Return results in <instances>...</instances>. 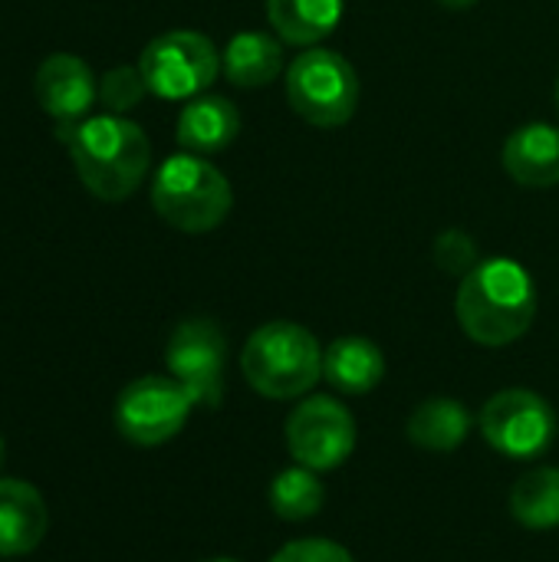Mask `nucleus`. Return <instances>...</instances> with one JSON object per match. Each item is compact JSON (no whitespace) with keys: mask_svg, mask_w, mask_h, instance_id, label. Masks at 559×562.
I'll return each mask as SVG.
<instances>
[{"mask_svg":"<svg viewBox=\"0 0 559 562\" xmlns=\"http://www.w3.org/2000/svg\"><path fill=\"white\" fill-rule=\"evenodd\" d=\"M59 138L69 145L72 168L86 191L102 201H125L148 175L152 142L125 115H89L59 128Z\"/></svg>","mask_w":559,"mask_h":562,"instance_id":"obj_1","label":"nucleus"},{"mask_svg":"<svg viewBox=\"0 0 559 562\" xmlns=\"http://www.w3.org/2000/svg\"><path fill=\"white\" fill-rule=\"evenodd\" d=\"M458 323L481 346L517 342L537 316L534 277L511 257L481 260L458 286Z\"/></svg>","mask_w":559,"mask_h":562,"instance_id":"obj_2","label":"nucleus"},{"mask_svg":"<svg viewBox=\"0 0 559 562\" xmlns=\"http://www.w3.org/2000/svg\"><path fill=\"white\" fill-rule=\"evenodd\" d=\"M152 204L165 224L185 234H208L221 227L234 207V191L221 168L204 155L178 151L161 161L152 181Z\"/></svg>","mask_w":559,"mask_h":562,"instance_id":"obj_3","label":"nucleus"},{"mask_svg":"<svg viewBox=\"0 0 559 562\" xmlns=\"http://www.w3.org/2000/svg\"><path fill=\"white\" fill-rule=\"evenodd\" d=\"M241 372L250 389L267 398H297L320 382L323 349L316 336L297 323H267L247 339Z\"/></svg>","mask_w":559,"mask_h":562,"instance_id":"obj_4","label":"nucleus"},{"mask_svg":"<svg viewBox=\"0 0 559 562\" xmlns=\"http://www.w3.org/2000/svg\"><path fill=\"white\" fill-rule=\"evenodd\" d=\"M287 99L303 122L316 128H339L356 115L359 76L346 56L310 46L287 69Z\"/></svg>","mask_w":559,"mask_h":562,"instance_id":"obj_5","label":"nucleus"},{"mask_svg":"<svg viewBox=\"0 0 559 562\" xmlns=\"http://www.w3.org/2000/svg\"><path fill=\"white\" fill-rule=\"evenodd\" d=\"M138 69L152 95L175 102L198 99L221 72V53L198 30H171L142 49Z\"/></svg>","mask_w":559,"mask_h":562,"instance_id":"obj_6","label":"nucleus"},{"mask_svg":"<svg viewBox=\"0 0 559 562\" xmlns=\"http://www.w3.org/2000/svg\"><path fill=\"white\" fill-rule=\"evenodd\" d=\"M194 398L178 379L145 375L122 389L115 402V428L138 448H158L185 428Z\"/></svg>","mask_w":559,"mask_h":562,"instance_id":"obj_7","label":"nucleus"},{"mask_svg":"<svg viewBox=\"0 0 559 562\" xmlns=\"http://www.w3.org/2000/svg\"><path fill=\"white\" fill-rule=\"evenodd\" d=\"M484 441L517 461L540 458L557 438V415L547 398L527 389L497 392L481 412Z\"/></svg>","mask_w":559,"mask_h":562,"instance_id":"obj_8","label":"nucleus"},{"mask_svg":"<svg viewBox=\"0 0 559 562\" xmlns=\"http://www.w3.org/2000/svg\"><path fill=\"white\" fill-rule=\"evenodd\" d=\"M165 362L171 379H178L194 405L217 408L224 398V362H227V339L217 323L211 319H188L181 323L165 349Z\"/></svg>","mask_w":559,"mask_h":562,"instance_id":"obj_9","label":"nucleus"},{"mask_svg":"<svg viewBox=\"0 0 559 562\" xmlns=\"http://www.w3.org/2000/svg\"><path fill=\"white\" fill-rule=\"evenodd\" d=\"M287 448L293 461H300L303 468L333 471L356 448V422L329 395L306 398L287 418Z\"/></svg>","mask_w":559,"mask_h":562,"instance_id":"obj_10","label":"nucleus"},{"mask_svg":"<svg viewBox=\"0 0 559 562\" xmlns=\"http://www.w3.org/2000/svg\"><path fill=\"white\" fill-rule=\"evenodd\" d=\"M33 92H36L40 109L49 119H56L59 128H66V125L89 119V109L99 99V82L79 56L53 53L40 63Z\"/></svg>","mask_w":559,"mask_h":562,"instance_id":"obj_11","label":"nucleus"},{"mask_svg":"<svg viewBox=\"0 0 559 562\" xmlns=\"http://www.w3.org/2000/svg\"><path fill=\"white\" fill-rule=\"evenodd\" d=\"M49 527L43 494L26 481H0V557L33 553Z\"/></svg>","mask_w":559,"mask_h":562,"instance_id":"obj_12","label":"nucleus"},{"mask_svg":"<svg viewBox=\"0 0 559 562\" xmlns=\"http://www.w3.org/2000/svg\"><path fill=\"white\" fill-rule=\"evenodd\" d=\"M504 171L524 188H557L559 184V128L547 122L521 125L507 135L501 151Z\"/></svg>","mask_w":559,"mask_h":562,"instance_id":"obj_13","label":"nucleus"},{"mask_svg":"<svg viewBox=\"0 0 559 562\" xmlns=\"http://www.w3.org/2000/svg\"><path fill=\"white\" fill-rule=\"evenodd\" d=\"M241 135V112L224 95H198L178 115V145L194 155L224 151Z\"/></svg>","mask_w":559,"mask_h":562,"instance_id":"obj_14","label":"nucleus"},{"mask_svg":"<svg viewBox=\"0 0 559 562\" xmlns=\"http://www.w3.org/2000/svg\"><path fill=\"white\" fill-rule=\"evenodd\" d=\"M264 7L280 40L306 49L326 40L346 13V0H264Z\"/></svg>","mask_w":559,"mask_h":562,"instance_id":"obj_15","label":"nucleus"},{"mask_svg":"<svg viewBox=\"0 0 559 562\" xmlns=\"http://www.w3.org/2000/svg\"><path fill=\"white\" fill-rule=\"evenodd\" d=\"M323 375L336 392L346 395H366L372 392L385 375V359L372 339L362 336H343L323 352Z\"/></svg>","mask_w":559,"mask_h":562,"instance_id":"obj_16","label":"nucleus"},{"mask_svg":"<svg viewBox=\"0 0 559 562\" xmlns=\"http://www.w3.org/2000/svg\"><path fill=\"white\" fill-rule=\"evenodd\" d=\"M224 76L241 89H260L283 72V46L280 40L247 30L231 36L227 49L221 53Z\"/></svg>","mask_w":559,"mask_h":562,"instance_id":"obj_17","label":"nucleus"},{"mask_svg":"<svg viewBox=\"0 0 559 562\" xmlns=\"http://www.w3.org/2000/svg\"><path fill=\"white\" fill-rule=\"evenodd\" d=\"M471 412L455 398H432L418 405L409 418L412 445L425 451H455L471 435Z\"/></svg>","mask_w":559,"mask_h":562,"instance_id":"obj_18","label":"nucleus"},{"mask_svg":"<svg viewBox=\"0 0 559 562\" xmlns=\"http://www.w3.org/2000/svg\"><path fill=\"white\" fill-rule=\"evenodd\" d=\"M511 514L527 530L559 527V468H534L511 491Z\"/></svg>","mask_w":559,"mask_h":562,"instance_id":"obj_19","label":"nucleus"},{"mask_svg":"<svg viewBox=\"0 0 559 562\" xmlns=\"http://www.w3.org/2000/svg\"><path fill=\"white\" fill-rule=\"evenodd\" d=\"M270 507L280 520H310L323 507V484L310 468H290L270 484Z\"/></svg>","mask_w":559,"mask_h":562,"instance_id":"obj_20","label":"nucleus"},{"mask_svg":"<svg viewBox=\"0 0 559 562\" xmlns=\"http://www.w3.org/2000/svg\"><path fill=\"white\" fill-rule=\"evenodd\" d=\"M145 95H148V82L138 66H115L99 79V102L115 115L135 109Z\"/></svg>","mask_w":559,"mask_h":562,"instance_id":"obj_21","label":"nucleus"},{"mask_svg":"<svg viewBox=\"0 0 559 562\" xmlns=\"http://www.w3.org/2000/svg\"><path fill=\"white\" fill-rule=\"evenodd\" d=\"M435 263H438V270H445L451 277H468L481 263L478 244L465 231H445L435 240Z\"/></svg>","mask_w":559,"mask_h":562,"instance_id":"obj_22","label":"nucleus"},{"mask_svg":"<svg viewBox=\"0 0 559 562\" xmlns=\"http://www.w3.org/2000/svg\"><path fill=\"white\" fill-rule=\"evenodd\" d=\"M270 562H356L339 543L329 540H297L287 543Z\"/></svg>","mask_w":559,"mask_h":562,"instance_id":"obj_23","label":"nucleus"},{"mask_svg":"<svg viewBox=\"0 0 559 562\" xmlns=\"http://www.w3.org/2000/svg\"><path fill=\"white\" fill-rule=\"evenodd\" d=\"M441 7H448V10H468V7H474L478 0H438Z\"/></svg>","mask_w":559,"mask_h":562,"instance_id":"obj_24","label":"nucleus"},{"mask_svg":"<svg viewBox=\"0 0 559 562\" xmlns=\"http://www.w3.org/2000/svg\"><path fill=\"white\" fill-rule=\"evenodd\" d=\"M3 461H7V445H3V438H0V468H3Z\"/></svg>","mask_w":559,"mask_h":562,"instance_id":"obj_25","label":"nucleus"},{"mask_svg":"<svg viewBox=\"0 0 559 562\" xmlns=\"http://www.w3.org/2000/svg\"><path fill=\"white\" fill-rule=\"evenodd\" d=\"M204 562H234V560H204Z\"/></svg>","mask_w":559,"mask_h":562,"instance_id":"obj_26","label":"nucleus"},{"mask_svg":"<svg viewBox=\"0 0 559 562\" xmlns=\"http://www.w3.org/2000/svg\"><path fill=\"white\" fill-rule=\"evenodd\" d=\"M557 102H559V82H557Z\"/></svg>","mask_w":559,"mask_h":562,"instance_id":"obj_27","label":"nucleus"}]
</instances>
